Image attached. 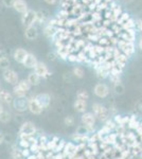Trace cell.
<instances>
[{"label":"cell","instance_id":"4316f807","mask_svg":"<svg viewBox=\"0 0 142 159\" xmlns=\"http://www.w3.org/2000/svg\"><path fill=\"white\" fill-rule=\"evenodd\" d=\"M11 119H12L11 112L7 111V110H6V109H4L3 111L1 112V114H0V122H2V123H7V122L11 121Z\"/></svg>","mask_w":142,"mask_h":159},{"label":"cell","instance_id":"f35d334b","mask_svg":"<svg viewBox=\"0 0 142 159\" xmlns=\"http://www.w3.org/2000/svg\"><path fill=\"white\" fill-rule=\"evenodd\" d=\"M21 153H22V156H24V158H28L30 155H32L30 148H21Z\"/></svg>","mask_w":142,"mask_h":159},{"label":"cell","instance_id":"f1b7e54d","mask_svg":"<svg viewBox=\"0 0 142 159\" xmlns=\"http://www.w3.org/2000/svg\"><path fill=\"white\" fill-rule=\"evenodd\" d=\"M76 99L87 101V100L89 99V93L86 90H83V89H81V90H79V91L76 92Z\"/></svg>","mask_w":142,"mask_h":159},{"label":"cell","instance_id":"f6af8a7d","mask_svg":"<svg viewBox=\"0 0 142 159\" xmlns=\"http://www.w3.org/2000/svg\"><path fill=\"white\" fill-rule=\"evenodd\" d=\"M4 110V107H3V104L1 103V102H0V114H1L2 111H3Z\"/></svg>","mask_w":142,"mask_h":159},{"label":"cell","instance_id":"7a4b0ae2","mask_svg":"<svg viewBox=\"0 0 142 159\" xmlns=\"http://www.w3.org/2000/svg\"><path fill=\"white\" fill-rule=\"evenodd\" d=\"M92 114H94L95 118H97L98 120H100L101 122L107 121V120L110 118L109 109L101 103L92 104Z\"/></svg>","mask_w":142,"mask_h":159},{"label":"cell","instance_id":"ee69618b","mask_svg":"<svg viewBox=\"0 0 142 159\" xmlns=\"http://www.w3.org/2000/svg\"><path fill=\"white\" fill-rule=\"evenodd\" d=\"M3 140H4V136H3V134H2L1 132H0V144L3 142Z\"/></svg>","mask_w":142,"mask_h":159},{"label":"cell","instance_id":"681fc988","mask_svg":"<svg viewBox=\"0 0 142 159\" xmlns=\"http://www.w3.org/2000/svg\"><path fill=\"white\" fill-rule=\"evenodd\" d=\"M104 1H105V3H108V2H112V0H104Z\"/></svg>","mask_w":142,"mask_h":159},{"label":"cell","instance_id":"ba28073f","mask_svg":"<svg viewBox=\"0 0 142 159\" xmlns=\"http://www.w3.org/2000/svg\"><path fill=\"white\" fill-rule=\"evenodd\" d=\"M37 134V127L34 123L27 121L21 124L19 129V135H36Z\"/></svg>","mask_w":142,"mask_h":159},{"label":"cell","instance_id":"603a6c76","mask_svg":"<svg viewBox=\"0 0 142 159\" xmlns=\"http://www.w3.org/2000/svg\"><path fill=\"white\" fill-rule=\"evenodd\" d=\"M141 125V122L137 119L136 116H131L130 117V122L127 124V127L131 130H136L139 126Z\"/></svg>","mask_w":142,"mask_h":159},{"label":"cell","instance_id":"6da1fadb","mask_svg":"<svg viewBox=\"0 0 142 159\" xmlns=\"http://www.w3.org/2000/svg\"><path fill=\"white\" fill-rule=\"evenodd\" d=\"M95 121H97V118L92 114V111H86V112H84V114H82L81 122H82V124H83V126L85 127V129H86L87 134L94 132Z\"/></svg>","mask_w":142,"mask_h":159},{"label":"cell","instance_id":"ab89813d","mask_svg":"<svg viewBox=\"0 0 142 159\" xmlns=\"http://www.w3.org/2000/svg\"><path fill=\"white\" fill-rule=\"evenodd\" d=\"M15 0H2V3L4 4L7 7H12L13 4H14Z\"/></svg>","mask_w":142,"mask_h":159},{"label":"cell","instance_id":"30bf717a","mask_svg":"<svg viewBox=\"0 0 142 159\" xmlns=\"http://www.w3.org/2000/svg\"><path fill=\"white\" fill-rule=\"evenodd\" d=\"M36 17H37V13L33 10H28L27 12L22 15V24L25 27H31L36 21Z\"/></svg>","mask_w":142,"mask_h":159},{"label":"cell","instance_id":"8d00e7d4","mask_svg":"<svg viewBox=\"0 0 142 159\" xmlns=\"http://www.w3.org/2000/svg\"><path fill=\"white\" fill-rule=\"evenodd\" d=\"M108 79L110 80V82L113 83V85L115 84H118V83H121V78L120 75H115V74H109V76H108Z\"/></svg>","mask_w":142,"mask_h":159},{"label":"cell","instance_id":"74e56055","mask_svg":"<svg viewBox=\"0 0 142 159\" xmlns=\"http://www.w3.org/2000/svg\"><path fill=\"white\" fill-rule=\"evenodd\" d=\"M121 12H122V11H121V7H118V6L116 7L115 9L112 10L113 18H117L118 16H120V15H121Z\"/></svg>","mask_w":142,"mask_h":159},{"label":"cell","instance_id":"9c48e42d","mask_svg":"<svg viewBox=\"0 0 142 159\" xmlns=\"http://www.w3.org/2000/svg\"><path fill=\"white\" fill-rule=\"evenodd\" d=\"M34 72L38 74L42 79H47L51 75V72L49 70L48 66L45 63H43V61H38L37 65L34 68Z\"/></svg>","mask_w":142,"mask_h":159},{"label":"cell","instance_id":"7c38bea8","mask_svg":"<svg viewBox=\"0 0 142 159\" xmlns=\"http://www.w3.org/2000/svg\"><path fill=\"white\" fill-rule=\"evenodd\" d=\"M37 63H38V61H37V58H36V56L34 54H32V53H28L27 57H25L22 65L28 69H34L35 66L37 65Z\"/></svg>","mask_w":142,"mask_h":159},{"label":"cell","instance_id":"ac0fdd59","mask_svg":"<svg viewBox=\"0 0 142 159\" xmlns=\"http://www.w3.org/2000/svg\"><path fill=\"white\" fill-rule=\"evenodd\" d=\"M71 139L73 140V142H76L77 144H80V143H87L89 141V135L74 133V134L71 136Z\"/></svg>","mask_w":142,"mask_h":159},{"label":"cell","instance_id":"4fadbf2b","mask_svg":"<svg viewBox=\"0 0 142 159\" xmlns=\"http://www.w3.org/2000/svg\"><path fill=\"white\" fill-rule=\"evenodd\" d=\"M28 53L25 49H22V48H18L14 51V54H13V57H14V60L17 61V63L19 64H24V61L25 60V57H27Z\"/></svg>","mask_w":142,"mask_h":159},{"label":"cell","instance_id":"ffe728a7","mask_svg":"<svg viewBox=\"0 0 142 159\" xmlns=\"http://www.w3.org/2000/svg\"><path fill=\"white\" fill-rule=\"evenodd\" d=\"M25 36L27 39L29 40H34L37 38L38 36V32H37V29H36L35 27H33V25H31V27H28L27 29L25 31Z\"/></svg>","mask_w":142,"mask_h":159},{"label":"cell","instance_id":"7dc6e473","mask_svg":"<svg viewBox=\"0 0 142 159\" xmlns=\"http://www.w3.org/2000/svg\"><path fill=\"white\" fill-rule=\"evenodd\" d=\"M92 1H94V4L95 6V4H99L101 1H102V0H92Z\"/></svg>","mask_w":142,"mask_h":159},{"label":"cell","instance_id":"d6a6232c","mask_svg":"<svg viewBox=\"0 0 142 159\" xmlns=\"http://www.w3.org/2000/svg\"><path fill=\"white\" fill-rule=\"evenodd\" d=\"M135 25H136L135 21H134L131 18H130L121 28H122L123 30H130V29H134V28H135Z\"/></svg>","mask_w":142,"mask_h":159},{"label":"cell","instance_id":"8fae6325","mask_svg":"<svg viewBox=\"0 0 142 159\" xmlns=\"http://www.w3.org/2000/svg\"><path fill=\"white\" fill-rule=\"evenodd\" d=\"M13 106L14 108L19 112L25 111V109H28V104H27V100H25V98H17L16 100L13 101Z\"/></svg>","mask_w":142,"mask_h":159},{"label":"cell","instance_id":"44dd1931","mask_svg":"<svg viewBox=\"0 0 142 159\" xmlns=\"http://www.w3.org/2000/svg\"><path fill=\"white\" fill-rule=\"evenodd\" d=\"M40 80H42V78H40V76L38 75V74H36L34 71H33V72H30L29 73L27 81L29 82V84H30L31 86H37V85H39Z\"/></svg>","mask_w":142,"mask_h":159},{"label":"cell","instance_id":"b9f144b4","mask_svg":"<svg viewBox=\"0 0 142 159\" xmlns=\"http://www.w3.org/2000/svg\"><path fill=\"white\" fill-rule=\"evenodd\" d=\"M27 159H39V158L37 157V155H36V154H32V155H30Z\"/></svg>","mask_w":142,"mask_h":159},{"label":"cell","instance_id":"1f68e13d","mask_svg":"<svg viewBox=\"0 0 142 159\" xmlns=\"http://www.w3.org/2000/svg\"><path fill=\"white\" fill-rule=\"evenodd\" d=\"M112 120H113V122L116 123V125H117V126H125L124 122H123V116H122V115H116V116L113 117Z\"/></svg>","mask_w":142,"mask_h":159},{"label":"cell","instance_id":"277c9868","mask_svg":"<svg viewBox=\"0 0 142 159\" xmlns=\"http://www.w3.org/2000/svg\"><path fill=\"white\" fill-rule=\"evenodd\" d=\"M117 45H118V49L121 51V53H123V54L126 55L127 57L131 56L133 53L135 52V45H134V43L119 39Z\"/></svg>","mask_w":142,"mask_h":159},{"label":"cell","instance_id":"7bdbcfd3","mask_svg":"<svg viewBox=\"0 0 142 159\" xmlns=\"http://www.w3.org/2000/svg\"><path fill=\"white\" fill-rule=\"evenodd\" d=\"M48 4H54L56 2V0H45Z\"/></svg>","mask_w":142,"mask_h":159},{"label":"cell","instance_id":"836d02e7","mask_svg":"<svg viewBox=\"0 0 142 159\" xmlns=\"http://www.w3.org/2000/svg\"><path fill=\"white\" fill-rule=\"evenodd\" d=\"M113 90H115V92L117 94H123L125 91V89H124V86H123L122 84L118 83V84H115V85H113Z\"/></svg>","mask_w":142,"mask_h":159},{"label":"cell","instance_id":"60d3db41","mask_svg":"<svg viewBox=\"0 0 142 159\" xmlns=\"http://www.w3.org/2000/svg\"><path fill=\"white\" fill-rule=\"evenodd\" d=\"M67 60H68L69 61H72V63H74V61H77L76 54H74V53H70V54L68 55V57H67Z\"/></svg>","mask_w":142,"mask_h":159},{"label":"cell","instance_id":"484cf974","mask_svg":"<svg viewBox=\"0 0 142 159\" xmlns=\"http://www.w3.org/2000/svg\"><path fill=\"white\" fill-rule=\"evenodd\" d=\"M58 142H59V138H57V137H52L51 139H49L47 142L48 151H54V148H56V145H57Z\"/></svg>","mask_w":142,"mask_h":159},{"label":"cell","instance_id":"bcb514c9","mask_svg":"<svg viewBox=\"0 0 142 159\" xmlns=\"http://www.w3.org/2000/svg\"><path fill=\"white\" fill-rule=\"evenodd\" d=\"M139 49L142 51V37L140 38V40H139Z\"/></svg>","mask_w":142,"mask_h":159},{"label":"cell","instance_id":"d4e9b609","mask_svg":"<svg viewBox=\"0 0 142 159\" xmlns=\"http://www.w3.org/2000/svg\"><path fill=\"white\" fill-rule=\"evenodd\" d=\"M12 159H25L21 153V148H17V147H13L12 148V152H11Z\"/></svg>","mask_w":142,"mask_h":159},{"label":"cell","instance_id":"816d5d0a","mask_svg":"<svg viewBox=\"0 0 142 159\" xmlns=\"http://www.w3.org/2000/svg\"><path fill=\"white\" fill-rule=\"evenodd\" d=\"M0 85H1V82H0Z\"/></svg>","mask_w":142,"mask_h":159},{"label":"cell","instance_id":"c3c4849f","mask_svg":"<svg viewBox=\"0 0 142 159\" xmlns=\"http://www.w3.org/2000/svg\"><path fill=\"white\" fill-rule=\"evenodd\" d=\"M138 27H139V29H140V31L142 32V20L141 21H139V24H138Z\"/></svg>","mask_w":142,"mask_h":159},{"label":"cell","instance_id":"3957f363","mask_svg":"<svg viewBox=\"0 0 142 159\" xmlns=\"http://www.w3.org/2000/svg\"><path fill=\"white\" fill-rule=\"evenodd\" d=\"M31 87L32 86L30 85L27 80H22V81H19L16 85L13 87V93L17 98H25L27 93L30 91Z\"/></svg>","mask_w":142,"mask_h":159},{"label":"cell","instance_id":"5bb4252c","mask_svg":"<svg viewBox=\"0 0 142 159\" xmlns=\"http://www.w3.org/2000/svg\"><path fill=\"white\" fill-rule=\"evenodd\" d=\"M14 99H13V94L7 89H0V102L4 104H12Z\"/></svg>","mask_w":142,"mask_h":159},{"label":"cell","instance_id":"5b68a950","mask_svg":"<svg viewBox=\"0 0 142 159\" xmlns=\"http://www.w3.org/2000/svg\"><path fill=\"white\" fill-rule=\"evenodd\" d=\"M27 104H28V109H29V111L31 114L40 115L44 111V107L39 104V102L37 101V99H36L34 96L27 99Z\"/></svg>","mask_w":142,"mask_h":159},{"label":"cell","instance_id":"2e32d148","mask_svg":"<svg viewBox=\"0 0 142 159\" xmlns=\"http://www.w3.org/2000/svg\"><path fill=\"white\" fill-rule=\"evenodd\" d=\"M35 98L37 99V101L39 102V104L44 107V109L47 108L49 105H50L51 97L49 96L48 93H39V94H37V96H35Z\"/></svg>","mask_w":142,"mask_h":159},{"label":"cell","instance_id":"4dcf8cb0","mask_svg":"<svg viewBox=\"0 0 142 159\" xmlns=\"http://www.w3.org/2000/svg\"><path fill=\"white\" fill-rule=\"evenodd\" d=\"M72 73L77 79H82L84 76V70L82 67H74L73 70H72Z\"/></svg>","mask_w":142,"mask_h":159},{"label":"cell","instance_id":"52a82bcc","mask_svg":"<svg viewBox=\"0 0 142 159\" xmlns=\"http://www.w3.org/2000/svg\"><path fill=\"white\" fill-rule=\"evenodd\" d=\"M109 87L104 83H98L94 88V93L98 98L100 99H105L109 96Z\"/></svg>","mask_w":142,"mask_h":159},{"label":"cell","instance_id":"cb8c5ba5","mask_svg":"<svg viewBox=\"0 0 142 159\" xmlns=\"http://www.w3.org/2000/svg\"><path fill=\"white\" fill-rule=\"evenodd\" d=\"M95 72H97V76L99 79H106L109 76V71L103 66H100V67L95 69Z\"/></svg>","mask_w":142,"mask_h":159},{"label":"cell","instance_id":"e0dca14e","mask_svg":"<svg viewBox=\"0 0 142 159\" xmlns=\"http://www.w3.org/2000/svg\"><path fill=\"white\" fill-rule=\"evenodd\" d=\"M119 35H120V37L122 40H126V42H131V43H134L135 37H136V34H135V31H134V29L124 30V32L120 33Z\"/></svg>","mask_w":142,"mask_h":159},{"label":"cell","instance_id":"d590c367","mask_svg":"<svg viewBox=\"0 0 142 159\" xmlns=\"http://www.w3.org/2000/svg\"><path fill=\"white\" fill-rule=\"evenodd\" d=\"M64 123L67 126H73L74 123H76V119H74L73 116H67L65 119H64Z\"/></svg>","mask_w":142,"mask_h":159},{"label":"cell","instance_id":"e575fe53","mask_svg":"<svg viewBox=\"0 0 142 159\" xmlns=\"http://www.w3.org/2000/svg\"><path fill=\"white\" fill-rule=\"evenodd\" d=\"M65 144H66L65 140H59V142L57 143L56 148H54L53 152L54 153H62V152H63V150H64V148H65Z\"/></svg>","mask_w":142,"mask_h":159},{"label":"cell","instance_id":"f907efd6","mask_svg":"<svg viewBox=\"0 0 142 159\" xmlns=\"http://www.w3.org/2000/svg\"><path fill=\"white\" fill-rule=\"evenodd\" d=\"M139 109H140L141 111H142V104H140V108H139Z\"/></svg>","mask_w":142,"mask_h":159},{"label":"cell","instance_id":"f546056e","mask_svg":"<svg viewBox=\"0 0 142 159\" xmlns=\"http://www.w3.org/2000/svg\"><path fill=\"white\" fill-rule=\"evenodd\" d=\"M130 19V15L127 14V13H123V14H121L120 16H119V18H118V25H121V27H122L123 25L125 24L126 21H127V20Z\"/></svg>","mask_w":142,"mask_h":159},{"label":"cell","instance_id":"9a60e30c","mask_svg":"<svg viewBox=\"0 0 142 159\" xmlns=\"http://www.w3.org/2000/svg\"><path fill=\"white\" fill-rule=\"evenodd\" d=\"M73 108L76 109V112L84 114V112L87 111V101L76 99V101H74V103H73Z\"/></svg>","mask_w":142,"mask_h":159},{"label":"cell","instance_id":"83f0119b","mask_svg":"<svg viewBox=\"0 0 142 159\" xmlns=\"http://www.w3.org/2000/svg\"><path fill=\"white\" fill-rule=\"evenodd\" d=\"M10 60L7 57V56H2V57H0V68L3 69L4 70H7V69H10Z\"/></svg>","mask_w":142,"mask_h":159},{"label":"cell","instance_id":"d6986e66","mask_svg":"<svg viewBox=\"0 0 142 159\" xmlns=\"http://www.w3.org/2000/svg\"><path fill=\"white\" fill-rule=\"evenodd\" d=\"M13 7L15 9V11L22 13V14H25L28 11V4L25 0H15Z\"/></svg>","mask_w":142,"mask_h":159},{"label":"cell","instance_id":"8992f818","mask_svg":"<svg viewBox=\"0 0 142 159\" xmlns=\"http://www.w3.org/2000/svg\"><path fill=\"white\" fill-rule=\"evenodd\" d=\"M2 76H3L4 81H6L7 83H9L10 85L15 86L18 82H19V76H18L17 72L12 70V69H7V70H4L3 73H2Z\"/></svg>","mask_w":142,"mask_h":159},{"label":"cell","instance_id":"7402d4cb","mask_svg":"<svg viewBox=\"0 0 142 159\" xmlns=\"http://www.w3.org/2000/svg\"><path fill=\"white\" fill-rule=\"evenodd\" d=\"M57 32H58L57 28H55L54 25H47V27L44 29V34L49 38H53L56 34H57Z\"/></svg>","mask_w":142,"mask_h":159}]
</instances>
